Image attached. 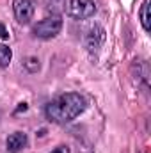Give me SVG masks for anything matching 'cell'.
I'll list each match as a JSON object with an SVG mask.
<instances>
[{"label":"cell","mask_w":151,"mask_h":153,"mask_svg":"<svg viewBox=\"0 0 151 153\" xmlns=\"http://www.w3.org/2000/svg\"><path fill=\"white\" fill-rule=\"evenodd\" d=\"M87 107V102L82 94L78 93H64L61 96H57L55 100H52L46 109L44 114L50 121L57 123V125H66L70 121L76 119Z\"/></svg>","instance_id":"1"},{"label":"cell","mask_w":151,"mask_h":153,"mask_svg":"<svg viewBox=\"0 0 151 153\" xmlns=\"http://www.w3.org/2000/svg\"><path fill=\"white\" fill-rule=\"evenodd\" d=\"M61 29H62V18L59 14H52L34 25L32 34L38 39H52L61 32Z\"/></svg>","instance_id":"2"},{"label":"cell","mask_w":151,"mask_h":153,"mask_svg":"<svg viewBox=\"0 0 151 153\" xmlns=\"http://www.w3.org/2000/svg\"><path fill=\"white\" fill-rule=\"evenodd\" d=\"M96 13V2L94 0H70L68 2V14L75 20L91 18Z\"/></svg>","instance_id":"3"},{"label":"cell","mask_w":151,"mask_h":153,"mask_svg":"<svg viewBox=\"0 0 151 153\" xmlns=\"http://www.w3.org/2000/svg\"><path fill=\"white\" fill-rule=\"evenodd\" d=\"M34 11H36V7H34L32 0H13V14L18 23L27 25L32 20Z\"/></svg>","instance_id":"4"},{"label":"cell","mask_w":151,"mask_h":153,"mask_svg":"<svg viewBox=\"0 0 151 153\" xmlns=\"http://www.w3.org/2000/svg\"><path fill=\"white\" fill-rule=\"evenodd\" d=\"M103 43H105V29L100 27V25L91 27V29L87 30L85 38H84V45H85V48H87L91 53L100 52V48L103 46Z\"/></svg>","instance_id":"5"},{"label":"cell","mask_w":151,"mask_h":153,"mask_svg":"<svg viewBox=\"0 0 151 153\" xmlns=\"http://www.w3.org/2000/svg\"><path fill=\"white\" fill-rule=\"evenodd\" d=\"M25 146H27V134L25 132H14L5 139V148L11 153L21 152Z\"/></svg>","instance_id":"6"},{"label":"cell","mask_w":151,"mask_h":153,"mask_svg":"<svg viewBox=\"0 0 151 153\" xmlns=\"http://www.w3.org/2000/svg\"><path fill=\"white\" fill-rule=\"evenodd\" d=\"M133 70H137V82H141L142 87L148 89V85H150V68H148V62L146 61H135Z\"/></svg>","instance_id":"7"},{"label":"cell","mask_w":151,"mask_h":153,"mask_svg":"<svg viewBox=\"0 0 151 153\" xmlns=\"http://www.w3.org/2000/svg\"><path fill=\"white\" fill-rule=\"evenodd\" d=\"M139 16H141V25L146 32H150V0H146L142 5H141V11H139Z\"/></svg>","instance_id":"8"},{"label":"cell","mask_w":151,"mask_h":153,"mask_svg":"<svg viewBox=\"0 0 151 153\" xmlns=\"http://www.w3.org/2000/svg\"><path fill=\"white\" fill-rule=\"evenodd\" d=\"M13 59V50L7 45H0V68H7Z\"/></svg>","instance_id":"9"},{"label":"cell","mask_w":151,"mask_h":153,"mask_svg":"<svg viewBox=\"0 0 151 153\" xmlns=\"http://www.w3.org/2000/svg\"><path fill=\"white\" fill-rule=\"evenodd\" d=\"M23 64H25L27 71H30V73H36V71L39 70V61L36 59V57H29Z\"/></svg>","instance_id":"10"},{"label":"cell","mask_w":151,"mask_h":153,"mask_svg":"<svg viewBox=\"0 0 151 153\" xmlns=\"http://www.w3.org/2000/svg\"><path fill=\"white\" fill-rule=\"evenodd\" d=\"M0 39H4V41L9 39V30H7L5 25H2V23H0Z\"/></svg>","instance_id":"11"},{"label":"cell","mask_w":151,"mask_h":153,"mask_svg":"<svg viewBox=\"0 0 151 153\" xmlns=\"http://www.w3.org/2000/svg\"><path fill=\"white\" fill-rule=\"evenodd\" d=\"M53 153H70V150H68L66 146H59V148H57Z\"/></svg>","instance_id":"12"}]
</instances>
